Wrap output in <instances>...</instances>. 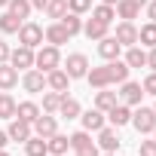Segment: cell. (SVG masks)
<instances>
[{"instance_id": "39", "label": "cell", "mask_w": 156, "mask_h": 156, "mask_svg": "<svg viewBox=\"0 0 156 156\" xmlns=\"http://www.w3.org/2000/svg\"><path fill=\"white\" fill-rule=\"evenodd\" d=\"M138 156H156V141H141Z\"/></svg>"}, {"instance_id": "11", "label": "cell", "mask_w": 156, "mask_h": 156, "mask_svg": "<svg viewBox=\"0 0 156 156\" xmlns=\"http://www.w3.org/2000/svg\"><path fill=\"white\" fill-rule=\"evenodd\" d=\"M95 135H98V141H95L98 150H104V153H116V150H119V135H116L113 126H104V129L95 132Z\"/></svg>"}, {"instance_id": "44", "label": "cell", "mask_w": 156, "mask_h": 156, "mask_svg": "<svg viewBox=\"0 0 156 156\" xmlns=\"http://www.w3.org/2000/svg\"><path fill=\"white\" fill-rule=\"evenodd\" d=\"M6 144H9V135H6L3 129H0V150H6Z\"/></svg>"}, {"instance_id": "31", "label": "cell", "mask_w": 156, "mask_h": 156, "mask_svg": "<svg viewBox=\"0 0 156 156\" xmlns=\"http://www.w3.org/2000/svg\"><path fill=\"white\" fill-rule=\"evenodd\" d=\"M19 28H22V19H16L9 9L0 12V34H19Z\"/></svg>"}, {"instance_id": "51", "label": "cell", "mask_w": 156, "mask_h": 156, "mask_svg": "<svg viewBox=\"0 0 156 156\" xmlns=\"http://www.w3.org/2000/svg\"><path fill=\"white\" fill-rule=\"evenodd\" d=\"M101 156H116V153H101Z\"/></svg>"}, {"instance_id": "26", "label": "cell", "mask_w": 156, "mask_h": 156, "mask_svg": "<svg viewBox=\"0 0 156 156\" xmlns=\"http://www.w3.org/2000/svg\"><path fill=\"white\" fill-rule=\"evenodd\" d=\"M129 67H147V49L144 46H129V52H126V58H122Z\"/></svg>"}, {"instance_id": "48", "label": "cell", "mask_w": 156, "mask_h": 156, "mask_svg": "<svg viewBox=\"0 0 156 156\" xmlns=\"http://www.w3.org/2000/svg\"><path fill=\"white\" fill-rule=\"evenodd\" d=\"M6 3H9V0H0V9H6Z\"/></svg>"}, {"instance_id": "5", "label": "cell", "mask_w": 156, "mask_h": 156, "mask_svg": "<svg viewBox=\"0 0 156 156\" xmlns=\"http://www.w3.org/2000/svg\"><path fill=\"white\" fill-rule=\"evenodd\" d=\"M34 52H37V49L19 43V49L9 52V64H12L16 70H31V67H34Z\"/></svg>"}, {"instance_id": "28", "label": "cell", "mask_w": 156, "mask_h": 156, "mask_svg": "<svg viewBox=\"0 0 156 156\" xmlns=\"http://www.w3.org/2000/svg\"><path fill=\"white\" fill-rule=\"evenodd\" d=\"M25 153H28V156H49L46 138H40V135H31V138L25 141Z\"/></svg>"}, {"instance_id": "14", "label": "cell", "mask_w": 156, "mask_h": 156, "mask_svg": "<svg viewBox=\"0 0 156 156\" xmlns=\"http://www.w3.org/2000/svg\"><path fill=\"white\" fill-rule=\"evenodd\" d=\"M80 119H83V129H86V132H101V129L107 126V113H104V110H98V107H92V110L80 113Z\"/></svg>"}, {"instance_id": "1", "label": "cell", "mask_w": 156, "mask_h": 156, "mask_svg": "<svg viewBox=\"0 0 156 156\" xmlns=\"http://www.w3.org/2000/svg\"><path fill=\"white\" fill-rule=\"evenodd\" d=\"M34 67L37 70H43V73H49V70H55V67H61V49L58 46H40L37 52H34Z\"/></svg>"}, {"instance_id": "45", "label": "cell", "mask_w": 156, "mask_h": 156, "mask_svg": "<svg viewBox=\"0 0 156 156\" xmlns=\"http://www.w3.org/2000/svg\"><path fill=\"white\" fill-rule=\"evenodd\" d=\"M46 3H49V0H31V6H34V9H46Z\"/></svg>"}, {"instance_id": "29", "label": "cell", "mask_w": 156, "mask_h": 156, "mask_svg": "<svg viewBox=\"0 0 156 156\" xmlns=\"http://www.w3.org/2000/svg\"><path fill=\"white\" fill-rule=\"evenodd\" d=\"M89 12H92V19L101 22V25H113V19H116V9L107 6V3H98V6H92Z\"/></svg>"}, {"instance_id": "37", "label": "cell", "mask_w": 156, "mask_h": 156, "mask_svg": "<svg viewBox=\"0 0 156 156\" xmlns=\"http://www.w3.org/2000/svg\"><path fill=\"white\" fill-rule=\"evenodd\" d=\"M67 9L76 12V16H83V12L92 9V0H67Z\"/></svg>"}, {"instance_id": "35", "label": "cell", "mask_w": 156, "mask_h": 156, "mask_svg": "<svg viewBox=\"0 0 156 156\" xmlns=\"http://www.w3.org/2000/svg\"><path fill=\"white\" fill-rule=\"evenodd\" d=\"M16 116V98L9 92H0V119H12Z\"/></svg>"}, {"instance_id": "40", "label": "cell", "mask_w": 156, "mask_h": 156, "mask_svg": "<svg viewBox=\"0 0 156 156\" xmlns=\"http://www.w3.org/2000/svg\"><path fill=\"white\" fill-rule=\"evenodd\" d=\"M76 156H101V150H98V144H89L83 150H76Z\"/></svg>"}, {"instance_id": "42", "label": "cell", "mask_w": 156, "mask_h": 156, "mask_svg": "<svg viewBox=\"0 0 156 156\" xmlns=\"http://www.w3.org/2000/svg\"><path fill=\"white\" fill-rule=\"evenodd\" d=\"M144 12H147V19H150V22H156V0H150V3L144 6Z\"/></svg>"}, {"instance_id": "13", "label": "cell", "mask_w": 156, "mask_h": 156, "mask_svg": "<svg viewBox=\"0 0 156 156\" xmlns=\"http://www.w3.org/2000/svg\"><path fill=\"white\" fill-rule=\"evenodd\" d=\"M113 37H116V43L119 46H135L138 43V28H135V22H119L116 25V31H113Z\"/></svg>"}, {"instance_id": "43", "label": "cell", "mask_w": 156, "mask_h": 156, "mask_svg": "<svg viewBox=\"0 0 156 156\" xmlns=\"http://www.w3.org/2000/svg\"><path fill=\"white\" fill-rule=\"evenodd\" d=\"M147 67H150V70H156V46L147 52Z\"/></svg>"}, {"instance_id": "15", "label": "cell", "mask_w": 156, "mask_h": 156, "mask_svg": "<svg viewBox=\"0 0 156 156\" xmlns=\"http://www.w3.org/2000/svg\"><path fill=\"white\" fill-rule=\"evenodd\" d=\"M43 40H46L49 46H58V49H61V46L70 40V34L64 31V25H61V22H52V25L43 31Z\"/></svg>"}, {"instance_id": "16", "label": "cell", "mask_w": 156, "mask_h": 156, "mask_svg": "<svg viewBox=\"0 0 156 156\" xmlns=\"http://www.w3.org/2000/svg\"><path fill=\"white\" fill-rule=\"evenodd\" d=\"M86 83H89L92 89H107V86H110V70H107V64H101V67H89Z\"/></svg>"}, {"instance_id": "46", "label": "cell", "mask_w": 156, "mask_h": 156, "mask_svg": "<svg viewBox=\"0 0 156 156\" xmlns=\"http://www.w3.org/2000/svg\"><path fill=\"white\" fill-rule=\"evenodd\" d=\"M101 3H107V6H116V3H119V0H101Z\"/></svg>"}, {"instance_id": "3", "label": "cell", "mask_w": 156, "mask_h": 156, "mask_svg": "<svg viewBox=\"0 0 156 156\" xmlns=\"http://www.w3.org/2000/svg\"><path fill=\"white\" fill-rule=\"evenodd\" d=\"M132 126L138 129V135H150L156 129V110L138 104V110H132Z\"/></svg>"}, {"instance_id": "30", "label": "cell", "mask_w": 156, "mask_h": 156, "mask_svg": "<svg viewBox=\"0 0 156 156\" xmlns=\"http://www.w3.org/2000/svg\"><path fill=\"white\" fill-rule=\"evenodd\" d=\"M61 92H52V89H43V104H40V110L43 113H58V104H61Z\"/></svg>"}, {"instance_id": "36", "label": "cell", "mask_w": 156, "mask_h": 156, "mask_svg": "<svg viewBox=\"0 0 156 156\" xmlns=\"http://www.w3.org/2000/svg\"><path fill=\"white\" fill-rule=\"evenodd\" d=\"M64 12H67V0H49V3H46V16L52 22H61Z\"/></svg>"}, {"instance_id": "52", "label": "cell", "mask_w": 156, "mask_h": 156, "mask_svg": "<svg viewBox=\"0 0 156 156\" xmlns=\"http://www.w3.org/2000/svg\"><path fill=\"white\" fill-rule=\"evenodd\" d=\"M153 110H156V104H153Z\"/></svg>"}, {"instance_id": "24", "label": "cell", "mask_w": 156, "mask_h": 156, "mask_svg": "<svg viewBox=\"0 0 156 156\" xmlns=\"http://www.w3.org/2000/svg\"><path fill=\"white\" fill-rule=\"evenodd\" d=\"M40 113H43V110H40L37 101H22V104H16V116L25 119V122H31V126H34V119H37Z\"/></svg>"}, {"instance_id": "20", "label": "cell", "mask_w": 156, "mask_h": 156, "mask_svg": "<svg viewBox=\"0 0 156 156\" xmlns=\"http://www.w3.org/2000/svg\"><path fill=\"white\" fill-rule=\"evenodd\" d=\"M46 147H49V156H64L70 150V138L61 135V132H55L52 138H46Z\"/></svg>"}, {"instance_id": "38", "label": "cell", "mask_w": 156, "mask_h": 156, "mask_svg": "<svg viewBox=\"0 0 156 156\" xmlns=\"http://www.w3.org/2000/svg\"><path fill=\"white\" fill-rule=\"evenodd\" d=\"M141 89H144V95H153V98H156V70H150V73L144 76Z\"/></svg>"}, {"instance_id": "23", "label": "cell", "mask_w": 156, "mask_h": 156, "mask_svg": "<svg viewBox=\"0 0 156 156\" xmlns=\"http://www.w3.org/2000/svg\"><path fill=\"white\" fill-rule=\"evenodd\" d=\"M113 104H119V95H116V92H110V86H107V89H95V107H98V110H104V113H107Z\"/></svg>"}, {"instance_id": "9", "label": "cell", "mask_w": 156, "mask_h": 156, "mask_svg": "<svg viewBox=\"0 0 156 156\" xmlns=\"http://www.w3.org/2000/svg\"><path fill=\"white\" fill-rule=\"evenodd\" d=\"M132 122V107L129 104H113L110 110H107V126H113V129H122V126H129Z\"/></svg>"}, {"instance_id": "18", "label": "cell", "mask_w": 156, "mask_h": 156, "mask_svg": "<svg viewBox=\"0 0 156 156\" xmlns=\"http://www.w3.org/2000/svg\"><path fill=\"white\" fill-rule=\"evenodd\" d=\"M16 86H19V70L9 61H3V64H0V92H9Z\"/></svg>"}, {"instance_id": "4", "label": "cell", "mask_w": 156, "mask_h": 156, "mask_svg": "<svg viewBox=\"0 0 156 156\" xmlns=\"http://www.w3.org/2000/svg\"><path fill=\"white\" fill-rule=\"evenodd\" d=\"M19 43L22 46H31V49H40L43 46V28L37 22H22L19 28Z\"/></svg>"}, {"instance_id": "10", "label": "cell", "mask_w": 156, "mask_h": 156, "mask_svg": "<svg viewBox=\"0 0 156 156\" xmlns=\"http://www.w3.org/2000/svg\"><path fill=\"white\" fill-rule=\"evenodd\" d=\"M55 132H58V116H55V113H40V116L34 119V135L52 138Z\"/></svg>"}, {"instance_id": "2", "label": "cell", "mask_w": 156, "mask_h": 156, "mask_svg": "<svg viewBox=\"0 0 156 156\" xmlns=\"http://www.w3.org/2000/svg\"><path fill=\"white\" fill-rule=\"evenodd\" d=\"M64 73L70 76V80H86V73H89V58L83 52H70L67 61H61Z\"/></svg>"}, {"instance_id": "17", "label": "cell", "mask_w": 156, "mask_h": 156, "mask_svg": "<svg viewBox=\"0 0 156 156\" xmlns=\"http://www.w3.org/2000/svg\"><path fill=\"white\" fill-rule=\"evenodd\" d=\"M119 52H122V46L116 43V37H113V34H107L104 40H98V55H101L104 61H113V58H119Z\"/></svg>"}, {"instance_id": "34", "label": "cell", "mask_w": 156, "mask_h": 156, "mask_svg": "<svg viewBox=\"0 0 156 156\" xmlns=\"http://www.w3.org/2000/svg\"><path fill=\"white\" fill-rule=\"evenodd\" d=\"M67 138H70V150H73V153L83 150V147H89V144H95V141H92V132H86V129L73 132V135H67Z\"/></svg>"}, {"instance_id": "33", "label": "cell", "mask_w": 156, "mask_h": 156, "mask_svg": "<svg viewBox=\"0 0 156 156\" xmlns=\"http://www.w3.org/2000/svg\"><path fill=\"white\" fill-rule=\"evenodd\" d=\"M61 25H64V31L70 34V37H76V34H83V19L76 16V12H64V19H61Z\"/></svg>"}, {"instance_id": "19", "label": "cell", "mask_w": 156, "mask_h": 156, "mask_svg": "<svg viewBox=\"0 0 156 156\" xmlns=\"http://www.w3.org/2000/svg\"><path fill=\"white\" fill-rule=\"evenodd\" d=\"M107 70H110V86H119V83H126L129 80V64L126 61H119V58H113V61H107Z\"/></svg>"}, {"instance_id": "47", "label": "cell", "mask_w": 156, "mask_h": 156, "mask_svg": "<svg viewBox=\"0 0 156 156\" xmlns=\"http://www.w3.org/2000/svg\"><path fill=\"white\" fill-rule=\"evenodd\" d=\"M135 3H138V6H141V9H144V6H147V3H150V0H135Z\"/></svg>"}, {"instance_id": "25", "label": "cell", "mask_w": 156, "mask_h": 156, "mask_svg": "<svg viewBox=\"0 0 156 156\" xmlns=\"http://www.w3.org/2000/svg\"><path fill=\"white\" fill-rule=\"evenodd\" d=\"M83 34H86L89 40H95V43H98V40H104V37L110 34V25H101V22H95V19H89V22L83 25Z\"/></svg>"}, {"instance_id": "21", "label": "cell", "mask_w": 156, "mask_h": 156, "mask_svg": "<svg viewBox=\"0 0 156 156\" xmlns=\"http://www.w3.org/2000/svg\"><path fill=\"white\" fill-rule=\"evenodd\" d=\"M80 113H83L80 101H76V98H70V95H64V98H61V104H58V113H55V116H64V119H76Z\"/></svg>"}, {"instance_id": "6", "label": "cell", "mask_w": 156, "mask_h": 156, "mask_svg": "<svg viewBox=\"0 0 156 156\" xmlns=\"http://www.w3.org/2000/svg\"><path fill=\"white\" fill-rule=\"evenodd\" d=\"M119 101L122 104H129V107H138L141 104V98H144V89H141V83H132V80H126V83H119Z\"/></svg>"}, {"instance_id": "49", "label": "cell", "mask_w": 156, "mask_h": 156, "mask_svg": "<svg viewBox=\"0 0 156 156\" xmlns=\"http://www.w3.org/2000/svg\"><path fill=\"white\" fill-rule=\"evenodd\" d=\"M0 156H9V153H6V150H0Z\"/></svg>"}, {"instance_id": "32", "label": "cell", "mask_w": 156, "mask_h": 156, "mask_svg": "<svg viewBox=\"0 0 156 156\" xmlns=\"http://www.w3.org/2000/svg\"><path fill=\"white\" fill-rule=\"evenodd\" d=\"M6 9L16 16V19H22V22H28V16H31V0H9V3H6Z\"/></svg>"}, {"instance_id": "8", "label": "cell", "mask_w": 156, "mask_h": 156, "mask_svg": "<svg viewBox=\"0 0 156 156\" xmlns=\"http://www.w3.org/2000/svg\"><path fill=\"white\" fill-rule=\"evenodd\" d=\"M6 135H9V141H16V144H25V141L34 135V126H31V122H25V119H19V116H12V119H9V129H6Z\"/></svg>"}, {"instance_id": "50", "label": "cell", "mask_w": 156, "mask_h": 156, "mask_svg": "<svg viewBox=\"0 0 156 156\" xmlns=\"http://www.w3.org/2000/svg\"><path fill=\"white\" fill-rule=\"evenodd\" d=\"M150 135H153V141H156V129H153V132H150Z\"/></svg>"}, {"instance_id": "7", "label": "cell", "mask_w": 156, "mask_h": 156, "mask_svg": "<svg viewBox=\"0 0 156 156\" xmlns=\"http://www.w3.org/2000/svg\"><path fill=\"white\" fill-rule=\"evenodd\" d=\"M22 89H25V92H31V95H40V92L46 89V73H43V70H37V67L25 70V76H22Z\"/></svg>"}, {"instance_id": "41", "label": "cell", "mask_w": 156, "mask_h": 156, "mask_svg": "<svg viewBox=\"0 0 156 156\" xmlns=\"http://www.w3.org/2000/svg\"><path fill=\"white\" fill-rule=\"evenodd\" d=\"M9 52H12V49H9V43H6V40H0V64L9 61Z\"/></svg>"}, {"instance_id": "22", "label": "cell", "mask_w": 156, "mask_h": 156, "mask_svg": "<svg viewBox=\"0 0 156 156\" xmlns=\"http://www.w3.org/2000/svg\"><path fill=\"white\" fill-rule=\"evenodd\" d=\"M113 9H116V19H122V22H135L141 16V6L135 3V0H119Z\"/></svg>"}, {"instance_id": "27", "label": "cell", "mask_w": 156, "mask_h": 156, "mask_svg": "<svg viewBox=\"0 0 156 156\" xmlns=\"http://www.w3.org/2000/svg\"><path fill=\"white\" fill-rule=\"evenodd\" d=\"M138 46H144V49L156 46V22H147L138 28Z\"/></svg>"}, {"instance_id": "12", "label": "cell", "mask_w": 156, "mask_h": 156, "mask_svg": "<svg viewBox=\"0 0 156 156\" xmlns=\"http://www.w3.org/2000/svg\"><path fill=\"white\" fill-rule=\"evenodd\" d=\"M46 89L67 95V89H70V76L64 73V67H55V70H49V73H46Z\"/></svg>"}]
</instances>
